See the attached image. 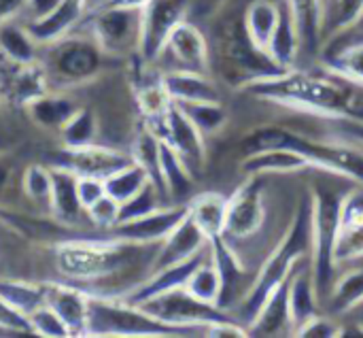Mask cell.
<instances>
[{"mask_svg": "<svg viewBox=\"0 0 363 338\" xmlns=\"http://www.w3.org/2000/svg\"><path fill=\"white\" fill-rule=\"evenodd\" d=\"M359 85L347 81L332 70H298L291 68L281 77L259 81L247 92L259 100L291 107L298 111L323 115L330 119L363 121V100Z\"/></svg>", "mask_w": 363, "mask_h": 338, "instance_id": "obj_1", "label": "cell"}, {"mask_svg": "<svg viewBox=\"0 0 363 338\" xmlns=\"http://www.w3.org/2000/svg\"><path fill=\"white\" fill-rule=\"evenodd\" d=\"M308 256H313V192L302 198L283 239L266 258L264 266L259 268L253 283L247 288V294L242 296L238 322L247 330L259 315L270 294L294 273L298 262Z\"/></svg>", "mask_w": 363, "mask_h": 338, "instance_id": "obj_2", "label": "cell"}, {"mask_svg": "<svg viewBox=\"0 0 363 338\" xmlns=\"http://www.w3.org/2000/svg\"><path fill=\"white\" fill-rule=\"evenodd\" d=\"M291 149L300 153L313 168L347 177L363 185V153L359 149L338 141H317L302 136L283 126H262L242 138V151L255 153L262 149Z\"/></svg>", "mask_w": 363, "mask_h": 338, "instance_id": "obj_3", "label": "cell"}, {"mask_svg": "<svg viewBox=\"0 0 363 338\" xmlns=\"http://www.w3.org/2000/svg\"><path fill=\"white\" fill-rule=\"evenodd\" d=\"M108 55L100 49L91 34H66L64 38L45 45V55L38 58L47 72L49 85L74 87L96 79Z\"/></svg>", "mask_w": 363, "mask_h": 338, "instance_id": "obj_4", "label": "cell"}, {"mask_svg": "<svg viewBox=\"0 0 363 338\" xmlns=\"http://www.w3.org/2000/svg\"><path fill=\"white\" fill-rule=\"evenodd\" d=\"M221 64H223V79L234 89H249L259 81L274 79L287 72V68L279 66L266 49H262L251 40L242 19L232 21L223 32Z\"/></svg>", "mask_w": 363, "mask_h": 338, "instance_id": "obj_5", "label": "cell"}, {"mask_svg": "<svg viewBox=\"0 0 363 338\" xmlns=\"http://www.w3.org/2000/svg\"><path fill=\"white\" fill-rule=\"evenodd\" d=\"M313 192V279L319 302L323 305L336 281V239L340 198L328 187H315Z\"/></svg>", "mask_w": 363, "mask_h": 338, "instance_id": "obj_6", "label": "cell"}, {"mask_svg": "<svg viewBox=\"0 0 363 338\" xmlns=\"http://www.w3.org/2000/svg\"><path fill=\"white\" fill-rule=\"evenodd\" d=\"M187 332L166 326L140 307L121 298H89V320L85 337H185Z\"/></svg>", "mask_w": 363, "mask_h": 338, "instance_id": "obj_7", "label": "cell"}, {"mask_svg": "<svg viewBox=\"0 0 363 338\" xmlns=\"http://www.w3.org/2000/svg\"><path fill=\"white\" fill-rule=\"evenodd\" d=\"M138 307L157 322L179 328L187 334H206V330L213 326L238 322L225 309L191 296L185 288L160 294Z\"/></svg>", "mask_w": 363, "mask_h": 338, "instance_id": "obj_8", "label": "cell"}, {"mask_svg": "<svg viewBox=\"0 0 363 338\" xmlns=\"http://www.w3.org/2000/svg\"><path fill=\"white\" fill-rule=\"evenodd\" d=\"M87 30L108 58L138 55L140 6L111 2L85 17Z\"/></svg>", "mask_w": 363, "mask_h": 338, "instance_id": "obj_9", "label": "cell"}, {"mask_svg": "<svg viewBox=\"0 0 363 338\" xmlns=\"http://www.w3.org/2000/svg\"><path fill=\"white\" fill-rule=\"evenodd\" d=\"M194 0H147L140 6L138 60L155 64L179 23L189 19Z\"/></svg>", "mask_w": 363, "mask_h": 338, "instance_id": "obj_10", "label": "cell"}, {"mask_svg": "<svg viewBox=\"0 0 363 338\" xmlns=\"http://www.w3.org/2000/svg\"><path fill=\"white\" fill-rule=\"evenodd\" d=\"M266 222L264 181L259 175H247V179L228 198V213L223 226V239L228 243L253 239Z\"/></svg>", "mask_w": 363, "mask_h": 338, "instance_id": "obj_11", "label": "cell"}, {"mask_svg": "<svg viewBox=\"0 0 363 338\" xmlns=\"http://www.w3.org/2000/svg\"><path fill=\"white\" fill-rule=\"evenodd\" d=\"M185 217L187 205H164L143 217L117 224L106 236L132 245H160Z\"/></svg>", "mask_w": 363, "mask_h": 338, "instance_id": "obj_12", "label": "cell"}, {"mask_svg": "<svg viewBox=\"0 0 363 338\" xmlns=\"http://www.w3.org/2000/svg\"><path fill=\"white\" fill-rule=\"evenodd\" d=\"M132 153L94 143L87 147H79V149H62L60 153H55V158L49 162V166H62L68 168L72 173H77L79 177H98V179H108L111 175H115L117 170L130 166Z\"/></svg>", "mask_w": 363, "mask_h": 338, "instance_id": "obj_13", "label": "cell"}, {"mask_svg": "<svg viewBox=\"0 0 363 338\" xmlns=\"http://www.w3.org/2000/svg\"><path fill=\"white\" fill-rule=\"evenodd\" d=\"M160 60H168L166 70H191V72H211V47L204 32L185 19L170 34ZM157 60V62H160Z\"/></svg>", "mask_w": 363, "mask_h": 338, "instance_id": "obj_14", "label": "cell"}, {"mask_svg": "<svg viewBox=\"0 0 363 338\" xmlns=\"http://www.w3.org/2000/svg\"><path fill=\"white\" fill-rule=\"evenodd\" d=\"M155 134L179 153V158L185 162L194 177L202 175L206 166V138L177 104L170 109V113L166 115L164 124L155 130Z\"/></svg>", "mask_w": 363, "mask_h": 338, "instance_id": "obj_15", "label": "cell"}, {"mask_svg": "<svg viewBox=\"0 0 363 338\" xmlns=\"http://www.w3.org/2000/svg\"><path fill=\"white\" fill-rule=\"evenodd\" d=\"M359 258H363V185L342 194L336 239L338 266Z\"/></svg>", "mask_w": 363, "mask_h": 338, "instance_id": "obj_16", "label": "cell"}, {"mask_svg": "<svg viewBox=\"0 0 363 338\" xmlns=\"http://www.w3.org/2000/svg\"><path fill=\"white\" fill-rule=\"evenodd\" d=\"M211 256V245L200 251L198 256H194L191 260H185L181 264H172V266H166V268H160V271H153L149 273V277L138 283L130 294H125L121 300H125L128 305H143L160 294H166V292H172V290H179V288H185L189 277L194 275V271Z\"/></svg>", "mask_w": 363, "mask_h": 338, "instance_id": "obj_17", "label": "cell"}, {"mask_svg": "<svg viewBox=\"0 0 363 338\" xmlns=\"http://www.w3.org/2000/svg\"><path fill=\"white\" fill-rule=\"evenodd\" d=\"M47 296L45 305L51 307L60 320L66 324L70 330V337H85L87 332V320H89V294L81 290L79 285L64 283V281H53L45 283Z\"/></svg>", "mask_w": 363, "mask_h": 338, "instance_id": "obj_18", "label": "cell"}, {"mask_svg": "<svg viewBox=\"0 0 363 338\" xmlns=\"http://www.w3.org/2000/svg\"><path fill=\"white\" fill-rule=\"evenodd\" d=\"M206 247H208L206 234L196 226V222L189 217V211H187V217L157 245V251H155V258L151 264V273L172 266V264H181L185 260H191Z\"/></svg>", "mask_w": 363, "mask_h": 338, "instance_id": "obj_19", "label": "cell"}, {"mask_svg": "<svg viewBox=\"0 0 363 338\" xmlns=\"http://www.w3.org/2000/svg\"><path fill=\"white\" fill-rule=\"evenodd\" d=\"M149 68L151 64H145V72H138L134 81V100L145 119V126L155 132L164 124L174 102L164 87L162 72H149Z\"/></svg>", "mask_w": 363, "mask_h": 338, "instance_id": "obj_20", "label": "cell"}, {"mask_svg": "<svg viewBox=\"0 0 363 338\" xmlns=\"http://www.w3.org/2000/svg\"><path fill=\"white\" fill-rule=\"evenodd\" d=\"M85 6L83 0H60L51 11H47L45 15L30 19L26 26L32 32V36L36 38L38 45H51L60 38H64L66 34L74 32V28L85 19Z\"/></svg>", "mask_w": 363, "mask_h": 338, "instance_id": "obj_21", "label": "cell"}, {"mask_svg": "<svg viewBox=\"0 0 363 338\" xmlns=\"http://www.w3.org/2000/svg\"><path fill=\"white\" fill-rule=\"evenodd\" d=\"M325 43L328 45L321 51L323 66L363 87V34L349 36V32H345Z\"/></svg>", "mask_w": 363, "mask_h": 338, "instance_id": "obj_22", "label": "cell"}, {"mask_svg": "<svg viewBox=\"0 0 363 338\" xmlns=\"http://www.w3.org/2000/svg\"><path fill=\"white\" fill-rule=\"evenodd\" d=\"M211 245V258L219 271V277H221V300H219V307L221 309H230L232 302L238 298V296H245V288H242V281H245V266H242V260L240 256L236 254L234 245L228 243L223 236H215L208 241Z\"/></svg>", "mask_w": 363, "mask_h": 338, "instance_id": "obj_23", "label": "cell"}, {"mask_svg": "<svg viewBox=\"0 0 363 338\" xmlns=\"http://www.w3.org/2000/svg\"><path fill=\"white\" fill-rule=\"evenodd\" d=\"M51 173H53V192H51L49 213L53 215L55 224H62L64 228L81 226L85 219V209L81 207L79 192H77L79 175L62 166H51Z\"/></svg>", "mask_w": 363, "mask_h": 338, "instance_id": "obj_24", "label": "cell"}, {"mask_svg": "<svg viewBox=\"0 0 363 338\" xmlns=\"http://www.w3.org/2000/svg\"><path fill=\"white\" fill-rule=\"evenodd\" d=\"M289 277L270 294L259 315L249 326V337H294V322L289 311Z\"/></svg>", "mask_w": 363, "mask_h": 338, "instance_id": "obj_25", "label": "cell"}, {"mask_svg": "<svg viewBox=\"0 0 363 338\" xmlns=\"http://www.w3.org/2000/svg\"><path fill=\"white\" fill-rule=\"evenodd\" d=\"M162 79H164V87L170 94L172 102H215V100H221L217 85L204 72L164 70Z\"/></svg>", "mask_w": 363, "mask_h": 338, "instance_id": "obj_26", "label": "cell"}, {"mask_svg": "<svg viewBox=\"0 0 363 338\" xmlns=\"http://www.w3.org/2000/svg\"><path fill=\"white\" fill-rule=\"evenodd\" d=\"M306 168H313L308 160H304L300 153L291 149H262L255 153H247L245 160L240 162V170L247 175H294L302 173Z\"/></svg>", "mask_w": 363, "mask_h": 338, "instance_id": "obj_27", "label": "cell"}, {"mask_svg": "<svg viewBox=\"0 0 363 338\" xmlns=\"http://www.w3.org/2000/svg\"><path fill=\"white\" fill-rule=\"evenodd\" d=\"M38 43L26 23L15 19L0 21V55L13 66H28L38 62Z\"/></svg>", "mask_w": 363, "mask_h": 338, "instance_id": "obj_28", "label": "cell"}, {"mask_svg": "<svg viewBox=\"0 0 363 338\" xmlns=\"http://www.w3.org/2000/svg\"><path fill=\"white\" fill-rule=\"evenodd\" d=\"M319 305L321 302L313 279V266L296 268L289 277V311L294 322V334L304 322L319 313Z\"/></svg>", "mask_w": 363, "mask_h": 338, "instance_id": "obj_29", "label": "cell"}, {"mask_svg": "<svg viewBox=\"0 0 363 338\" xmlns=\"http://www.w3.org/2000/svg\"><path fill=\"white\" fill-rule=\"evenodd\" d=\"M300 32V53H317L323 45V0H287Z\"/></svg>", "mask_w": 363, "mask_h": 338, "instance_id": "obj_30", "label": "cell"}, {"mask_svg": "<svg viewBox=\"0 0 363 338\" xmlns=\"http://www.w3.org/2000/svg\"><path fill=\"white\" fill-rule=\"evenodd\" d=\"M26 111L38 128L60 132L66 126V121L79 111V104L70 96H64V94L49 89L47 94L32 100L26 107Z\"/></svg>", "mask_w": 363, "mask_h": 338, "instance_id": "obj_31", "label": "cell"}, {"mask_svg": "<svg viewBox=\"0 0 363 338\" xmlns=\"http://www.w3.org/2000/svg\"><path fill=\"white\" fill-rule=\"evenodd\" d=\"M266 51L279 66H283L287 70L296 68V62L300 58V32H298V23H296V17L287 4V0L281 2L279 26H277Z\"/></svg>", "mask_w": 363, "mask_h": 338, "instance_id": "obj_32", "label": "cell"}, {"mask_svg": "<svg viewBox=\"0 0 363 338\" xmlns=\"http://www.w3.org/2000/svg\"><path fill=\"white\" fill-rule=\"evenodd\" d=\"M189 217L196 222V226L206 234V239L223 236L225 226V213H228V198L217 192H204L196 194L187 202Z\"/></svg>", "mask_w": 363, "mask_h": 338, "instance_id": "obj_33", "label": "cell"}, {"mask_svg": "<svg viewBox=\"0 0 363 338\" xmlns=\"http://www.w3.org/2000/svg\"><path fill=\"white\" fill-rule=\"evenodd\" d=\"M160 147H162V138L143 124V128L136 132L134 141H132V160L147 173L149 181L160 190V194L168 200L166 187H164V179H162V160H160Z\"/></svg>", "mask_w": 363, "mask_h": 338, "instance_id": "obj_34", "label": "cell"}, {"mask_svg": "<svg viewBox=\"0 0 363 338\" xmlns=\"http://www.w3.org/2000/svg\"><path fill=\"white\" fill-rule=\"evenodd\" d=\"M160 160H162V179H164L168 200L181 202L183 198H189L196 185V177L179 158V153L164 141L160 147Z\"/></svg>", "mask_w": 363, "mask_h": 338, "instance_id": "obj_35", "label": "cell"}, {"mask_svg": "<svg viewBox=\"0 0 363 338\" xmlns=\"http://www.w3.org/2000/svg\"><path fill=\"white\" fill-rule=\"evenodd\" d=\"M279 17H281V4L272 0H253L245 9L242 23L251 40L262 49H268V43L279 26Z\"/></svg>", "mask_w": 363, "mask_h": 338, "instance_id": "obj_36", "label": "cell"}, {"mask_svg": "<svg viewBox=\"0 0 363 338\" xmlns=\"http://www.w3.org/2000/svg\"><path fill=\"white\" fill-rule=\"evenodd\" d=\"M47 288L45 283H28L19 279H4L0 277V300H4L17 313L30 317L36 309L45 305Z\"/></svg>", "mask_w": 363, "mask_h": 338, "instance_id": "obj_37", "label": "cell"}, {"mask_svg": "<svg viewBox=\"0 0 363 338\" xmlns=\"http://www.w3.org/2000/svg\"><path fill=\"white\" fill-rule=\"evenodd\" d=\"M363 19V0H328L323 15V43L353 30Z\"/></svg>", "mask_w": 363, "mask_h": 338, "instance_id": "obj_38", "label": "cell"}, {"mask_svg": "<svg viewBox=\"0 0 363 338\" xmlns=\"http://www.w3.org/2000/svg\"><path fill=\"white\" fill-rule=\"evenodd\" d=\"M49 89H51L49 79H47V72L40 66V62L28 64V66H17V72L11 83V98H13V102H17V107L26 109L32 100L47 94Z\"/></svg>", "mask_w": 363, "mask_h": 338, "instance_id": "obj_39", "label": "cell"}, {"mask_svg": "<svg viewBox=\"0 0 363 338\" xmlns=\"http://www.w3.org/2000/svg\"><path fill=\"white\" fill-rule=\"evenodd\" d=\"M57 134L66 149H79V147L94 145V143H98V134H100L98 115L89 107H79V111L66 121V126Z\"/></svg>", "mask_w": 363, "mask_h": 338, "instance_id": "obj_40", "label": "cell"}, {"mask_svg": "<svg viewBox=\"0 0 363 338\" xmlns=\"http://www.w3.org/2000/svg\"><path fill=\"white\" fill-rule=\"evenodd\" d=\"M185 117L202 132L204 138L208 136H217L225 126H228V111L221 104V100L215 102H174Z\"/></svg>", "mask_w": 363, "mask_h": 338, "instance_id": "obj_41", "label": "cell"}, {"mask_svg": "<svg viewBox=\"0 0 363 338\" xmlns=\"http://www.w3.org/2000/svg\"><path fill=\"white\" fill-rule=\"evenodd\" d=\"M363 302V271H351L336 277L325 305L334 315L355 311Z\"/></svg>", "mask_w": 363, "mask_h": 338, "instance_id": "obj_42", "label": "cell"}, {"mask_svg": "<svg viewBox=\"0 0 363 338\" xmlns=\"http://www.w3.org/2000/svg\"><path fill=\"white\" fill-rule=\"evenodd\" d=\"M23 196L38 209L51 211V192H53V173L51 166L32 164L21 175Z\"/></svg>", "mask_w": 363, "mask_h": 338, "instance_id": "obj_43", "label": "cell"}, {"mask_svg": "<svg viewBox=\"0 0 363 338\" xmlns=\"http://www.w3.org/2000/svg\"><path fill=\"white\" fill-rule=\"evenodd\" d=\"M147 183H151L147 173L136 162H132L130 166H125V168L117 170L115 175H111L108 179H104V190L119 205H123L125 200L136 196Z\"/></svg>", "mask_w": 363, "mask_h": 338, "instance_id": "obj_44", "label": "cell"}, {"mask_svg": "<svg viewBox=\"0 0 363 338\" xmlns=\"http://www.w3.org/2000/svg\"><path fill=\"white\" fill-rule=\"evenodd\" d=\"M185 290L191 296L219 307V300H221V277H219V271H217V266H215L211 256L194 271V275L189 277Z\"/></svg>", "mask_w": 363, "mask_h": 338, "instance_id": "obj_45", "label": "cell"}, {"mask_svg": "<svg viewBox=\"0 0 363 338\" xmlns=\"http://www.w3.org/2000/svg\"><path fill=\"white\" fill-rule=\"evenodd\" d=\"M164 196L160 194V190L153 183H147L136 196H132L130 200H125L121 205V213H119V224L121 222H130L136 217H143L160 207H164Z\"/></svg>", "mask_w": 363, "mask_h": 338, "instance_id": "obj_46", "label": "cell"}, {"mask_svg": "<svg viewBox=\"0 0 363 338\" xmlns=\"http://www.w3.org/2000/svg\"><path fill=\"white\" fill-rule=\"evenodd\" d=\"M119 213H121V205L113 196L104 194L91 207L85 209V219L98 232H108L119 224Z\"/></svg>", "mask_w": 363, "mask_h": 338, "instance_id": "obj_47", "label": "cell"}, {"mask_svg": "<svg viewBox=\"0 0 363 338\" xmlns=\"http://www.w3.org/2000/svg\"><path fill=\"white\" fill-rule=\"evenodd\" d=\"M28 322H30L32 334H38V337L47 338L70 337V330L66 328V324H64V322L60 320V315H57L51 307H47V305H43L40 309H36V311L28 317Z\"/></svg>", "mask_w": 363, "mask_h": 338, "instance_id": "obj_48", "label": "cell"}, {"mask_svg": "<svg viewBox=\"0 0 363 338\" xmlns=\"http://www.w3.org/2000/svg\"><path fill=\"white\" fill-rule=\"evenodd\" d=\"M294 337L336 338V337H342V330H340V326H338L334 320H330V317H325V315L317 313V315H313L308 322H304V324L296 330V334H294Z\"/></svg>", "mask_w": 363, "mask_h": 338, "instance_id": "obj_49", "label": "cell"}, {"mask_svg": "<svg viewBox=\"0 0 363 338\" xmlns=\"http://www.w3.org/2000/svg\"><path fill=\"white\" fill-rule=\"evenodd\" d=\"M77 192H79L81 207L87 209V207H91L100 196L106 194V190H104V179H98V177H79V179H77Z\"/></svg>", "mask_w": 363, "mask_h": 338, "instance_id": "obj_50", "label": "cell"}, {"mask_svg": "<svg viewBox=\"0 0 363 338\" xmlns=\"http://www.w3.org/2000/svg\"><path fill=\"white\" fill-rule=\"evenodd\" d=\"M0 326L19 330L21 334H32L28 317L21 315V313H17L15 309H11L4 300H0Z\"/></svg>", "mask_w": 363, "mask_h": 338, "instance_id": "obj_51", "label": "cell"}, {"mask_svg": "<svg viewBox=\"0 0 363 338\" xmlns=\"http://www.w3.org/2000/svg\"><path fill=\"white\" fill-rule=\"evenodd\" d=\"M28 2L30 0H0V21L19 17L23 11H28Z\"/></svg>", "mask_w": 363, "mask_h": 338, "instance_id": "obj_52", "label": "cell"}, {"mask_svg": "<svg viewBox=\"0 0 363 338\" xmlns=\"http://www.w3.org/2000/svg\"><path fill=\"white\" fill-rule=\"evenodd\" d=\"M340 130L345 136L357 141L359 145H363V121L357 119H340Z\"/></svg>", "mask_w": 363, "mask_h": 338, "instance_id": "obj_53", "label": "cell"}, {"mask_svg": "<svg viewBox=\"0 0 363 338\" xmlns=\"http://www.w3.org/2000/svg\"><path fill=\"white\" fill-rule=\"evenodd\" d=\"M225 0H194L191 11H198L200 15H213L215 11H219L223 6Z\"/></svg>", "mask_w": 363, "mask_h": 338, "instance_id": "obj_54", "label": "cell"}, {"mask_svg": "<svg viewBox=\"0 0 363 338\" xmlns=\"http://www.w3.org/2000/svg\"><path fill=\"white\" fill-rule=\"evenodd\" d=\"M108 2H113V0H83V4H85V15H89V13L102 9V6L108 4Z\"/></svg>", "mask_w": 363, "mask_h": 338, "instance_id": "obj_55", "label": "cell"}, {"mask_svg": "<svg viewBox=\"0 0 363 338\" xmlns=\"http://www.w3.org/2000/svg\"><path fill=\"white\" fill-rule=\"evenodd\" d=\"M113 2H119V4H130V6H143L147 0H113ZM111 4V2H108Z\"/></svg>", "mask_w": 363, "mask_h": 338, "instance_id": "obj_56", "label": "cell"}, {"mask_svg": "<svg viewBox=\"0 0 363 338\" xmlns=\"http://www.w3.org/2000/svg\"><path fill=\"white\" fill-rule=\"evenodd\" d=\"M325 2H328V0H323V4H325Z\"/></svg>", "mask_w": 363, "mask_h": 338, "instance_id": "obj_57", "label": "cell"}]
</instances>
